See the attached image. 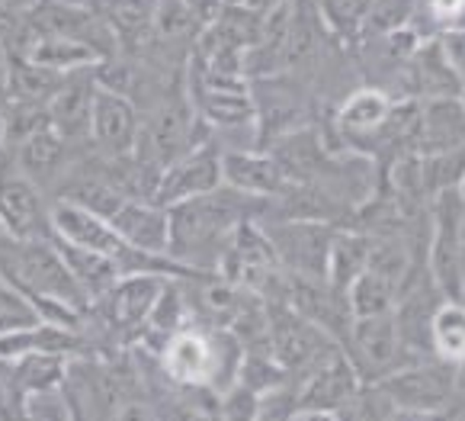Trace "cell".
<instances>
[{"instance_id": "1", "label": "cell", "mask_w": 465, "mask_h": 421, "mask_svg": "<svg viewBox=\"0 0 465 421\" xmlns=\"http://www.w3.org/2000/svg\"><path fill=\"white\" fill-rule=\"evenodd\" d=\"M257 209H261V200L238 194L228 184H219L209 194L173 203V206H167V219H171L167 255L193 270H215L219 274L222 251H225L234 226Z\"/></svg>"}, {"instance_id": "2", "label": "cell", "mask_w": 465, "mask_h": 421, "mask_svg": "<svg viewBox=\"0 0 465 421\" xmlns=\"http://www.w3.org/2000/svg\"><path fill=\"white\" fill-rule=\"evenodd\" d=\"M462 364L452 360L427 357L404 364L398 370L379 376L382 393L395 406V418H452L462 415L459 402H462Z\"/></svg>"}, {"instance_id": "3", "label": "cell", "mask_w": 465, "mask_h": 421, "mask_svg": "<svg viewBox=\"0 0 465 421\" xmlns=\"http://www.w3.org/2000/svg\"><path fill=\"white\" fill-rule=\"evenodd\" d=\"M465 200L462 184L443 186L427 200V274L440 296L462 303L465 296Z\"/></svg>"}, {"instance_id": "4", "label": "cell", "mask_w": 465, "mask_h": 421, "mask_svg": "<svg viewBox=\"0 0 465 421\" xmlns=\"http://www.w3.org/2000/svg\"><path fill=\"white\" fill-rule=\"evenodd\" d=\"M360 383L363 380L356 376L343 347H331L305 373H299V380H295L299 412H295V418H347Z\"/></svg>"}, {"instance_id": "5", "label": "cell", "mask_w": 465, "mask_h": 421, "mask_svg": "<svg viewBox=\"0 0 465 421\" xmlns=\"http://www.w3.org/2000/svg\"><path fill=\"white\" fill-rule=\"evenodd\" d=\"M263 306H267L270 354H273V360L289 376L305 373L318 357H324L331 347H337V341L331 335H324L315 322H308L305 316H299L282 296L263 299Z\"/></svg>"}, {"instance_id": "6", "label": "cell", "mask_w": 465, "mask_h": 421, "mask_svg": "<svg viewBox=\"0 0 465 421\" xmlns=\"http://www.w3.org/2000/svg\"><path fill=\"white\" fill-rule=\"evenodd\" d=\"M343 354L350 357L356 376L363 383H372L379 376H385V373L404 366L395 316L391 312H379V316L353 318L347 341H343Z\"/></svg>"}, {"instance_id": "7", "label": "cell", "mask_w": 465, "mask_h": 421, "mask_svg": "<svg viewBox=\"0 0 465 421\" xmlns=\"http://www.w3.org/2000/svg\"><path fill=\"white\" fill-rule=\"evenodd\" d=\"M282 299H286L299 316H305L308 322H315L324 335H331V338L343 347L350 322H353L347 293L334 290L324 276L289 274V270H282Z\"/></svg>"}, {"instance_id": "8", "label": "cell", "mask_w": 465, "mask_h": 421, "mask_svg": "<svg viewBox=\"0 0 465 421\" xmlns=\"http://www.w3.org/2000/svg\"><path fill=\"white\" fill-rule=\"evenodd\" d=\"M0 232L10 238H52V219L39 186L0 155Z\"/></svg>"}, {"instance_id": "9", "label": "cell", "mask_w": 465, "mask_h": 421, "mask_svg": "<svg viewBox=\"0 0 465 421\" xmlns=\"http://www.w3.org/2000/svg\"><path fill=\"white\" fill-rule=\"evenodd\" d=\"M26 29L33 35H64V39L87 42L103 58H110L116 45L113 29L94 7H77L64 0H35L26 10Z\"/></svg>"}, {"instance_id": "10", "label": "cell", "mask_w": 465, "mask_h": 421, "mask_svg": "<svg viewBox=\"0 0 465 421\" xmlns=\"http://www.w3.org/2000/svg\"><path fill=\"white\" fill-rule=\"evenodd\" d=\"M334 228V222L322 219H280L273 226H263V232H267L282 270L324 276V255H328V242Z\"/></svg>"}, {"instance_id": "11", "label": "cell", "mask_w": 465, "mask_h": 421, "mask_svg": "<svg viewBox=\"0 0 465 421\" xmlns=\"http://www.w3.org/2000/svg\"><path fill=\"white\" fill-rule=\"evenodd\" d=\"M219 184H222V148H215L213 142H205V145H196L186 155H180L177 161H171L161 171L151 200L161 203V206H173V203L190 200V196L209 194Z\"/></svg>"}, {"instance_id": "12", "label": "cell", "mask_w": 465, "mask_h": 421, "mask_svg": "<svg viewBox=\"0 0 465 421\" xmlns=\"http://www.w3.org/2000/svg\"><path fill=\"white\" fill-rule=\"evenodd\" d=\"M142 116L135 104L110 87H94V106H90V142L100 145L106 158H119L135 148Z\"/></svg>"}, {"instance_id": "13", "label": "cell", "mask_w": 465, "mask_h": 421, "mask_svg": "<svg viewBox=\"0 0 465 421\" xmlns=\"http://www.w3.org/2000/svg\"><path fill=\"white\" fill-rule=\"evenodd\" d=\"M222 184L253 200H270L286 190L289 180L267 148H222Z\"/></svg>"}, {"instance_id": "14", "label": "cell", "mask_w": 465, "mask_h": 421, "mask_svg": "<svg viewBox=\"0 0 465 421\" xmlns=\"http://www.w3.org/2000/svg\"><path fill=\"white\" fill-rule=\"evenodd\" d=\"M94 68L84 71H71L64 75L62 87L48 97L45 110H48V125L58 132V135L77 145L84 138H90V106H94Z\"/></svg>"}, {"instance_id": "15", "label": "cell", "mask_w": 465, "mask_h": 421, "mask_svg": "<svg viewBox=\"0 0 465 421\" xmlns=\"http://www.w3.org/2000/svg\"><path fill=\"white\" fill-rule=\"evenodd\" d=\"M110 226L116 228V236L125 245L148 255H167L171 248V219H167V206L154 200H142V196H129L123 206L110 216Z\"/></svg>"}, {"instance_id": "16", "label": "cell", "mask_w": 465, "mask_h": 421, "mask_svg": "<svg viewBox=\"0 0 465 421\" xmlns=\"http://www.w3.org/2000/svg\"><path fill=\"white\" fill-rule=\"evenodd\" d=\"M391 104H395V100L379 87L353 90L341 104V110H337V129L343 132V138H347L353 148H363L366 142L382 129L385 119H389Z\"/></svg>"}, {"instance_id": "17", "label": "cell", "mask_w": 465, "mask_h": 421, "mask_svg": "<svg viewBox=\"0 0 465 421\" xmlns=\"http://www.w3.org/2000/svg\"><path fill=\"white\" fill-rule=\"evenodd\" d=\"M10 49L23 52V55L35 65H45V68H52V71H62V75L94 68L96 62H103L100 52H96L94 45H87V42L64 39V35H33L29 29H23L20 45H10Z\"/></svg>"}, {"instance_id": "18", "label": "cell", "mask_w": 465, "mask_h": 421, "mask_svg": "<svg viewBox=\"0 0 465 421\" xmlns=\"http://www.w3.org/2000/svg\"><path fill=\"white\" fill-rule=\"evenodd\" d=\"M14 155H16V171L26 174L35 186H45V184H55L68 171L71 145L48 125V129H39L35 135H29L26 142H20L14 148Z\"/></svg>"}, {"instance_id": "19", "label": "cell", "mask_w": 465, "mask_h": 421, "mask_svg": "<svg viewBox=\"0 0 465 421\" xmlns=\"http://www.w3.org/2000/svg\"><path fill=\"white\" fill-rule=\"evenodd\" d=\"M52 242H55L62 261L68 264L71 276H74V284L81 286V293L87 296V303L103 299L106 293L113 290V284H116L119 276H123L119 264L113 261L110 255H103V251L81 248V245L62 242V238H55V236H52Z\"/></svg>"}, {"instance_id": "20", "label": "cell", "mask_w": 465, "mask_h": 421, "mask_svg": "<svg viewBox=\"0 0 465 421\" xmlns=\"http://www.w3.org/2000/svg\"><path fill=\"white\" fill-rule=\"evenodd\" d=\"M462 97H430L420 104V129H418V152H450L462 148Z\"/></svg>"}, {"instance_id": "21", "label": "cell", "mask_w": 465, "mask_h": 421, "mask_svg": "<svg viewBox=\"0 0 465 421\" xmlns=\"http://www.w3.org/2000/svg\"><path fill=\"white\" fill-rule=\"evenodd\" d=\"M366 264H370V236L356 232L353 226H337L331 232L328 255H324V280L334 290L347 293V286L356 280V274H363Z\"/></svg>"}, {"instance_id": "22", "label": "cell", "mask_w": 465, "mask_h": 421, "mask_svg": "<svg viewBox=\"0 0 465 421\" xmlns=\"http://www.w3.org/2000/svg\"><path fill=\"white\" fill-rule=\"evenodd\" d=\"M64 75L52 71L45 65L29 62L23 52L7 49V68H4V97H20V100H39L48 104V97L62 87Z\"/></svg>"}, {"instance_id": "23", "label": "cell", "mask_w": 465, "mask_h": 421, "mask_svg": "<svg viewBox=\"0 0 465 421\" xmlns=\"http://www.w3.org/2000/svg\"><path fill=\"white\" fill-rule=\"evenodd\" d=\"M48 129V110L39 100L4 97L0 100V152H14L20 142Z\"/></svg>"}, {"instance_id": "24", "label": "cell", "mask_w": 465, "mask_h": 421, "mask_svg": "<svg viewBox=\"0 0 465 421\" xmlns=\"http://www.w3.org/2000/svg\"><path fill=\"white\" fill-rule=\"evenodd\" d=\"M94 10L113 29L116 42H138L151 29L154 0H94Z\"/></svg>"}, {"instance_id": "25", "label": "cell", "mask_w": 465, "mask_h": 421, "mask_svg": "<svg viewBox=\"0 0 465 421\" xmlns=\"http://www.w3.org/2000/svg\"><path fill=\"white\" fill-rule=\"evenodd\" d=\"M430 351L440 360H452V364H462L465 354V309L462 303H443L433 309L430 318Z\"/></svg>"}, {"instance_id": "26", "label": "cell", "mask_w": 465, "mask_h": 421, "mask_svg": "<svg viewBox=\"0 0 465 421\" xmlns=\"http://www.w3.org/2000/svg\"><path fill=\"white\" fill-rule=\"evenodd\" d=\"M395 296H398L395 280H389V276L372 267H366L363 274H356V280L347 286V303H350L353 318L391 312L395 309Z\"/></svg>"}, {"instance_id": "27", "label": "cell", "mask_w": 465, "mask_h": 421, "mask_svg": "<svg viewBox=\"0 0 465 421\" xmlns=\"http://www.w3.org/2000/svg\"><path fill=\"white\" fill-rule=\"evenodd\" d=\"M16 380H20L23 396L39 393V389H55L62 386L64 370H68V357L58 351H33L14 360Z\"/></svg>"}, {"instance_id": "28", "label": "cell", "mask_w": 465, "mask_h": 421, "mask_svg": "<svg viewBox=\"0 0 465 421\" xmlns=\"http://www.w3.org/2000/svg\"><path fill=\"white\" fill-rule=\"evenodd\" d=\"M23 418H35V421H68L71 406L64 399V389H39V393H26L23 396Z\"/></svg>"}, {"instance_id": "29", "label": "cell", "mask_w": 465, "mask_h": 421, "mask_svg": "<svg viewBox=\"0 0 465 421\" xmlns=\"http://www.w3.org/2000/svg\"><path fill=\"white\" fill-rule=\"evenodd\" d=\"M366 7H370V0H322L324 23L347 39L356 35V29L366 23Z\"/></svg>"}, {"instance_id": "30", "label": "cell", "mask_w": 465, "mask_h": 421, "mask_svg": "<svg viewBox=\"0 0 465 421\" xmlns=\"http://www.w3.org/2000/svg\"><path fill=\"white\" fill-rule=\"evenodd\" d=\"M219 415L232 421L257 418V393H253L251 386H244V383L234 380L232 386L219 393Z\"/></svg>"}, {"instance_id": "31", "label": "cell", "mask_w": 465, "mask_h": 421, "mask_svg": "<svg viewBox=\"0 0 465 421\" xmlns=\"http://www.w3.org/2000/svg\"><path fill=\"white\" fill-rule=\"evenodd\" d=\"M23 418V389L16 380L14 360L0 357V421Z\"/></svg>"}, {"instance_id": "32", "label": "cell", "mask_w": 465, "mask_h": 421, "mask_svg": "<svg viewBox=\"0 0 465 421\" xmlns=\"http://www.w3.org/2000/svg\"><path fill=\"white\" fill-rule=\"evenodd\" d=\"M186 10L193 14V20L199 23V26H209V23L219 16V10L225 7V0H183Z\"/></svg>"}, {"instance_id": "33", "label": "cell", "mask_w": 465, "mask_h": 421, "mask_svg": "<svg viewBox=\"0 0 465 421\" xmlns=\"http://www.w3.org/2000/svg\"><path fill=\"white\" fill-rule=\"evenodd\" d=\"M244 7L257 10V14H270V10H276L280 4H286V0H241Z\"/></svg>"}, {"instance_id": "34", "label": "cell", "mask_w": 465, "mask_h": 421, "mask_svg": "<svg viewBox=\"0 0 465 421\" xmlns=\"http://www.w3.org/2000/svg\"><path fill=\"white\" fill-rule=\"evenodd\" d=\"M4 4H7V14H26L35 0H4Z\"/></svg>"}, {"instance_id": "35", "label": "cell", "mask_w": 465, "mask_h": 421, "mask_svg": "<svg viewBox=\"0 0 465 421\" xmlns=\"http://www.w3.org/2000/svg\"><path fill=\"white\" fill-rule=\"evenodd\" d=\"M64 4H77V7H94V0H64Z\"/></svg>"}]
</instances>
